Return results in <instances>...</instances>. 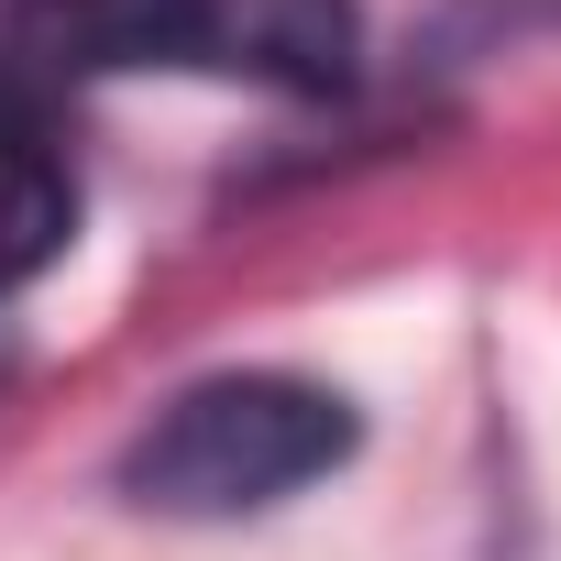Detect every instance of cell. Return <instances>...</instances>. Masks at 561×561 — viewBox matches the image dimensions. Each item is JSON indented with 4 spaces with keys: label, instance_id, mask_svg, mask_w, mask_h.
<instances>
[{
    "label": "cell",
    "instance_id": "7a4b0ae2",
    "mask_svg": "<svg viewBox=\"0 0 561 561\" xmlns=\"http://www.w3.org/2000/svg\"><path fill=\"white\" fill-rule=\"evenodd\" d=\"M23 45L56 67H209L253 89H342L353 0H34Z\"/></svg>",
    "mask_w": 561,
    "mask_h": 561
},
{
    "label": "cell",
    "instance_id": "3957f363",
    "mask_svg": "<svg viewBox=\"0 0 561 561\" xmlns=\"http://www.w3.org/2000/svg\"><path fill=\"white\" fill-rule=\"evenodd\" d=\"M67 231H78V187H67L45 122L0 100V298L34 287V275L67 253Z\"/></svg>",
    "mask_w": 561,
    "mask_h": 561
},
{
    "label": "cell",
    "instance_id": "6da1fadb",
    "mask_svg": "<svg viewBox=\"0 0 561 561\" xmlns=\"http://www.w3.org/2000/svg\"><path fill=\"white\" fill-rule=\"evenodd\" d=\"M353 462V408L309 375H209L122 451L133 506L154 517H253Z\"/></svg>",
    "mask_w": 561,
    "mask_h": 561
}]
</instances>
